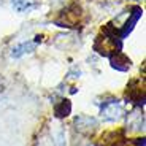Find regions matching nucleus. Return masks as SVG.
<instances>
[{"mask_svg": "<svg viewBox=\"0 0 146 146\" xmlns=\"http://www.w3.org/2000/svg\"><path fill=\"white\" fill-rule=\"evenodd\" d=\"M141 8H133V10H132V13H129V19L127 21L124 22V24H122V26H119L117 27L116 30H113L114 33H116L117 36H119V38H124L125 35H127L129 32H130L132 29H133V26H135L137 22H138V19H140V16H141Z\"/></svg>", "mask_w": 146, "mask_h": 146, "instance_id": "3", "label": "nucleus"}, {"mask_svg": "<svg viewBox=\"0 0 146 146\" xmlns=\"http://www.w3.org/2000/svg\"><path fill=\"white\" fill-rule=\"evenodd\" d=\"M36 46H38V40H29V41H24V43H21L19 46H16L15 49H13L11 56H13V57H21V56L27 54V52L35 51V48H36Z\"/></svg>", "mask_w": 146, "mask_h": 146, "instance_id": "6", "label": "nucleus"}, {"mask_svg": "<svg viewBox=\"0 0 146 146\" xmlns=\"http://www.w3.org/2000/svg\"><path fill=\"white\" fill-rule=\"evenodd\" d=\"M75 129H76L80 133H91L97 129V119L91 116H76L75 117Z\"/></svg>", "mask_w": 146, "mask_h": 146, "instance_id": "4", "label": "nucleus"}, {"mask_svg": "<svg viewBox=\"0 0 146 146\" xmlns=\"http://www.w3.org/2000/svg\"><path fill=\"white\" fill-rule=\"evenodd\" d=\"M124 103L119 102V100H108V102H105L102 105V111H100V114H102L103 121H117L121 119V117L124 116Z\"/></svg>", "mask_w": 146, "mask_h": 146, "instance_id": "2", "label": "nucleus"}, {"mask_svg": "<svg viewBox=\"0 0 146 146\" xmlns=\"http://www.w3.org/2000/svg\"><path fill=\"white\" fill-rule=\"evenodd\" d=\"M70 111H72V103H70L67 99H62L60 102H57L54 105V113H56V116H57V117L68 116Z\"/></svg>", "mask_w": 146, "mask_h": 146, "instance_id": "8", "label": "nucleus"}, {"mask_svg": "<svg viewBox=\"0 0 146 146\" xmlns=\"http://www.w3.org/2000/svg\"><path fill=\"white\" fill-rule=\"evenodd\" d=\"M94 49L99 52L100 56L105 57H111L113 54L121 51V38L110 29L108 26L105 27L103 33L97 36V40L94 43Z\"/></svg>", "mask_w": 146, "mask_h": 146, "instance_id": "1", "label": "nucleus"}, {"mask_svg": "<svg viewBox=\"0 0 146 146\" xmlns=\"http://www.w3.org/2000/svg\"><path fill=\"white\" fill-rule=\"evenodd\" d=\"M110 59H111V67L116 68V70H119V72H125V70H129L130 65H132L130 59H129L127 56H124L121 51L116 52V54H113Z\"/></svg>", "mask_w": 146, "mask_h": 146, "instance_id": "5", "label": "nucleus"}, {"mask_svg": "<svg viewBox=\"0 0 146 146\" xmlns=\"http://www.w3.org/2000/svg\"><path fill=\"white\" fill-rule=\"evenodd\" d=\"M143 124H145V117H143V113H140V110H135V111H132L129 114L127 125L132 130H140V129H143Z\"/></svg>", "mask_w": 146, "mask_h": 146, "instance_id": "7", "label": "nucleus"}, {"mask_svg": "<svg viewBox=\"0 0 146 146\" xmlns=\"http://www.w3.org/2000/svg\"><path fill=\"white\" fill-rule=\"evenodd\" d=\"M36 3V0H13V7L18 11H29L33 8Z\"/></svg>", "mask_w": 146, "mask_h": 146, "instance_id": "9", "label": "nucleus"}, {"mask_svg": "<svg viewBox=\"0 0 146 146\" xmlns=\"http://www.w3.org/2000/svg\"><path fill=\"white\" fill-rule=\"evenodd\" d=\"M117 146H129V145H117ZM132 146H145V141H137V145H132Z\"/></svg>", "mask_w": 146, "mask_h": 146, "instance_id": "11", "label": "nucleus"}, {"mask_svg": "<svg viewBox=\"0 0 146 146\" xmlns=\"http://www.w3.org/2000/svg\"><path fill=\"white\" fill-rule=\"evenodd\" d=\"M38 146H54V143H51V140L48 138V137H44V138H41L38 141Z\"/></svg>", "mask_w": 146, "mask_h": 146, "instance_id": "10", "label": "nucleus"}]
</instances>
